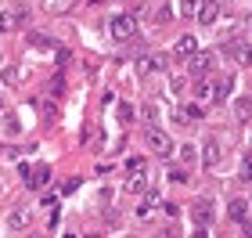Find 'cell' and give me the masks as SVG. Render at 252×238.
Returning a JSON list of instances; mask_svg holds the SVG:
<instances>
[{
    "mask_svg": "<svg viewBox=\"0 0 252 238\" xmlns=\"http://www.w3.org/2000/svg\"><path fill=\"white\" fill-rule=\"evenodd\" d=\"M184 112H188V116H191V119H202V116H205V108H202V105H188Z\"/></svg>",
    "mask_w": 252,
    "mask_h": 238,
    "instance_id": "cell-26",
    "label": "cell"
},
{
    "mask_svg": "<svg viewBox=\"0 0 252 238\" xmlns=\"http://www.w3.org/2000/svg\"><path fill=\"white\" fill-rule=\"evenodd\" d=\"M26 18H29L26 7H4V11H0V29H4V33L22 29V26H26Z\"/></svg>",
    "mask_w": 252,
    "mask_h": 238,
    "instance_id": "cell-4",
    "label": "cell"
},
{
    "mask_svg": "<svg viewBox=\"0 0 252 238\" xmlns=\"http://www.w3.org/2000/svg\"><path fill=\"white\" fill-rule=\"evenodd\" d=\"M242 235H249V238H252V220H249V217L242 220Z\"/></svg>",
    "mask_w": 252,
    "mask_h": 238,
    "instance_id": "cell-28",
    "label": "cell"
},
{
    "mask_svg": "<svg viewBox=\"0 0 252 238\" xmlns=\"http://www.w3.org/2000/svg\"><path fill=\"white\" fill-rule=\"evenodd\" d=\"M29 40H32V47H51V43H54L51 36H43V33H32Z\"/></svg>",
    "mask_w": 252,
    "mask_h": 238,
    "instance_id": "cell-23",
    "label": "cell"
},
{
    "mask_svg": "<svg viewBox=\"0 0 252 238\" xmlns=\"http://www.w3.org/2000/svg\"><path fill=\"white\" fill-rule=\"evenodd\" d=\"M137 170H148V163L141 155H130V159H126V173H137Z\"/></svg>",
    "mask_w": 252,
    "mask_h": 238,
    "instance_id": "cell-19",
    "label": "cell"
},
{
    "mask_svg": "<svg viewBox=\"0 0 252 238\" xmlns=\"http://www.w3.org/2000/svg\"><path fill=\"white\" fill-rule=\"evenodd\" d=\"M234 119L238 123H249L252 119V101L242 94V98H234Z\"/></svg>",
    "mask_w": 252,
    "mask_h": 238,
    "instance_id": "cell-12",
    "label": "cell"
},
{
    "mask_svg": "<svg viewBox=\"0 0 252 238\" xmlns=\"http://www.w3.org/2000/svg\"><path fill=\"white\" fill-rule=\"evenodd\" d=\"M26 180H29V188H32V191L47 188V184H51V166H43V163H40L36 170H29V177H26Z\"/></svg>",
    "mask_w": 252,
    "mask_h": 238,
    "instance_id": "cell-8",
    "label": "cell"
},
{
    "mask_svg": "<svg viewBox=\"0 0 252 238\" xmlns=\"http://www.w3.org/2000/svg\"><path fill=\"white\" fill-rule=\"evenodd\" d=\"M194 94L198 98H213V87L205 83V79H198V83H194Z\"/></svg>",
    "mask_w": 252,
    "mask_h": 238,
    "instance_id": "cell-24",
    "label": "cell"
},
{
    "mask_svg": "<svg viewBox=\"0 0 252 238\" xmlns=\"http://www.w3.org/2000/svg\"><path fill=\"white\" fill-rule=\"evenodd\" d=\"M144 184H148V180H144V170L130 173V177H126V195H137V191H144Z\"/></svg>",
    "mask_w": 252,
    "mask_h": 238,
    "instance_id": "cell-15",
    "label": "cell"
},
{
    "mask_svg": "<svg viewBox=\"0 0 252 238\" xmlns=\"http://www.w3.org/2000/svg\"><path fill=\"white\" fill-rule=\"evenodd\" d=\"M133 69H137V76H152V72H162V69H166V58H162V54H141Z\"/></svg>",
    "mask_w": 252,
    "mask_h": 238,
    "instance_id": "cell-5",
    "label": "cell"
},
{
    "mask_svg": "<svg viewBox=\"0 0 252 238\" xmlns=\"http://www.w3.org/2000/svg\"><path fill=\"white\" fill-rule=\"evenodd\" d=\"M0 108H4V105H0Z\"/></svg>",
    "mask_w": 252,
    "mask_h": 238,
    "instance_id": "cell-30",
    "label": "cell"
},
{
    "mask_svg": "<svg viewBox=\"0 0 252 238\" xmlns=\"http://www.w3.org/2000/svg\"><path fill=\"white\" fill-rule=\"evenodd\" d=\"M238 173H242V180H252V155L242 159V166H238Z\"/></svg>",
    "mask_w": 252,
    "mask_h": 238,
    "instance_id": "cell-21",
    "label": "cell"
},
{
    "mask_svg": "<svg viewBox=\"0 0 252 238\" xmlns=\"http://www.w3.org/2000/svg\"><path fill=\"white\" fill-rule=\"evenodd\" d=\"M141 116H144L148 123H155V119H158V108H155V105H144V108H141Z\"/></svg>",
    "mask_w": 252,
    "mask_h": 238,
    "instance_id": "cell-25",
    "label": "cell"
},
{
    "mask_svg": "<svg viewBox=\"0 0 252 238\" xmlns=\"http://www.w3.org/2000/svg\"><path fill=\"white\" fill-rule=\"evenodd\" d=\"M227 213H231V220H234V224H242V220L249 217V202H245V199H234L231 206H227Z\"/></svg>",
    "mask_w": 252,
    "mask_h": 238,
    "instance_id": "cell-14",
    "label": "cell"
},
{
    "mask_svg": "<svg viewBox=\"0 0 252 238\" xmlns=\"http://www.w3.org/2000/svg\"><path fill=\"white\" fill-rule=\"evenodd\" d=\"M112 36H116L119 43L133 40L137 36V18L133 15H116V18H112Z\"/></svg>",
    "mask_w": 252,
    "mask_h": 238,
    "instance_id": "cell-3",
    "label": "cell"
},
{
    "mask_svg": "<svg viewBox=\"0 0 252 238\" xmlns=\"http://www.w3.org/2000/svg\"><path fill=\"white\" fill-rule=\"evenodd\" d=\"M76 188H79V180H76V177H72V180H65V184H62V191H65V195H68V191H76Z\"/></svg>",
    "mask_w": 252,
    "mask_h": 238,
    "instance_id": "cell-27",
    "label": "cell"
},
{
    "mask_svg": "<svg viewBox=\"0 0 252 238\" xmlns=\"http://www.w3.org/2000/svg\"><path fill=\"white\" fill-rule=\"evenodd\" d=\"M231 90H234V79L231 76H220V79H216V87H213V101L231 98Z\"/></svg>",
    "mask_w": 252,
    "mask_h": 238,
    "instance_id": "cell-13",
    "label": "cell"
},
{
    "mask_svg": "<svg viewBox=\"0 0 252 238\" xmlns=\"http://www.w3.org/2000/svg\"><path fill=\"white\" fill-rule=\"evenodd\" d=\"M155 18H158V26H166V22L173 18V7H169V4H162V7L155 11Z\"/></svg>",
    "mask_w": 252,
    "mask_h": 238,
    "instance_id": "cell-22",
    "label": "cell"
},
{
    "mask_svg": "<svg viewBox=\"0 0 252 238\" xmlns=\"http://www.w3.org/2000/svg\"><path fill=\"white\" fill-rule=\"evenodd\" d=\"M116 116H119V123H133V116H137V112H133V105H130V101H123Z\"/></svg>",
    "mask_w": 252,
    "mask_h": 238,
    "instance_id": "cell-18",
    "label": "cell"
},
{
    "mask_svg": "<svg viewBox=\"0 0 252 238\" xmlns=\"http://www.w3.org/2000/svg\"><path fill=\"white\" fill-rule=\"evenodd\" d=\"M144 141H148V148H152L155 155H173V141H169V134L166 130H158V127H152V130H148L144 134Z\"/></svg>",
    "mask_w": 252,
    "mask_h": 238,
    "instance_id": "cell-2",
    "label": "cell"
},
{
    "mask_svg": "<svg viewBox=\"0 0 252 238\" xmlns=\"http://www.w3.org/2000/svg\"><path fill=\"white\" fill-rule=\"evenodd\" d=\"M191 220L205 231V224H213V202H209V199H198V202L191 206Z\"/></svg>",
    "mask_w": 252,
    "mask_h": 238,
    "instance_id": "cell-6",
    "label": "cell"
},
{
    "mask_svg": "<svg viewBox=\"0 0 252 238\" xmlns=\"http://www.w3.org/2000/svg\"><path fill=\"white\" fill-rule=\"evenodd\" d=\"M194 159H198V148H194V144H184V148H180V163H194Z\"/></svg>",
    "mask_w": 252,
    "mask_h": 238,
    "instance_id": "cell-20",
    "label": "cell"
},
{
    "mask_svg": "<svg viewBox=\"0 0 252 238\" xmlns=\"http://www.w3.org/2000/svg\"><path fill=\"white\" fill-rule=\"evenodd\" d=\"M213 62H216L213 51H194V54H191V69H194V72H209Z\"/></svg>",
    "mask_w": 252,
    "mask_h": 238,
    "instance_id": "cell-10",
    "label": "cell"
},
{
    "mask_svg": "<svg viewBox=\"0 0 252 238\" xmlns=\"http://www.w3.org/2000/svg\"><path fill=\"white\" fill-rule=\"evenodd\" d=\"M7 224H11V231H26L29 228V209H15Z\"/></svg>",
    "mask_w": 252,
    "mask_h": 238,
    "instance_id": "cell-16",
    "label": "cell"
},
{
    "mask_svg": "<svg viewBox=\"0 0 252 238\" xmlns=\"http://www.w3.org/2000/svg\"><path fill=\"white\" fill-rule=\"evenodd\" d=\"M194 51H198V40H194V36H180V40H177V47H173V54H177L180 62H191V54H194Z\"/></svg>",
    "mask_w": 252,
    "mask_h": 238,
    "instance_id": "cell-9",
    "label": "cell"
},
{
    "mask_svg": "<svg viewBox=\"0 0 252 238\" xmlns=\"http://www.w3.org/2000/svg\"><path fill=\"white\" fill-rule=\"evenodd\" d=\"M223 54H227L234 65H242V69H249V65H252V43H249V40H227V43H223Z\"/></svg>",
    "mask_w": 252,
    "mask_h": 238,
    "instance_id": "cell-1",
    "label": "cell"
},
{
    "mask_svg": "<svg viewBox=\"0 0 252 238\" xmlns=\"http://www.w3.org/2000/svg\"><path fill=\"white\" fill-rule=\"evenodd\" d=\"M245 26H249V33H252V15H249V18H245Z\"/></svg>",
    "mask_w": 252,
    "mask_h": 238,
    "instance_id": "cell-29",
    "label": "cell"
},
{
    "mask_svg": "<svg viewBox=\"0 0 252 238\" xmlns=\"http://www.w3.org/2000/svg\"><path fill=\"white\" fill-rule=\"evenodd\" d=\"M198 4H202V0H177V11L184 18H194V15H198Z\"/></svg>",
    "mask_w": 252,
    "mask_h": 238,
    "instance_id": "cell-17",
    "label": "cell"
},
{
    "mask_svg": "<svg viewBox=\"0 0 252 238\" xmlns=\"http://www.w3.org/2000/svg\"><path fill=\"white\" fill-rule=\"evenodd\" d=\"M220 0H202V4H198V15H194V18H198L202 22V26H213V22L216 18H220Z\"/></svg>",
    "mask_w": 252,
    "mask_h": 238,
    "instance_id": "cell-7",
    "label": "cell"
},
{
    "mask_svg": "<svg viewBox=\"0 0 252 238\" xmlns=\"http://www.w3.org/2000/svg\"><path fill=\"white\" fill-rule=\"evenodd\" d=\"M202 163H205V170H213L216 163H220V144H216L213 137L205 141V148H202Z\"/></svg>",
    "mask_w": 252,
    "mask_h": 238,
    "instance_id": "cell-11",
    "label": "cell"
}]
</instances>
